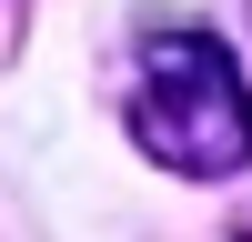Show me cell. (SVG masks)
<instances>
[{
  "label": "cell",
  "instance_id": "obj_1",
  "mask_svg": "<svg viewBox=\"0 0 252 242\" xmlns=\"http://www.w3.org/2000/svg\"><path fill=\"white\" fill-rule=\"evenodd\" d=\"M131 141L182 182H232L252 161V91L212 30H161L131 81Z\"/></svg>",
  "mask_w": 252,
  "mask_h": 242
}]
</instances>
